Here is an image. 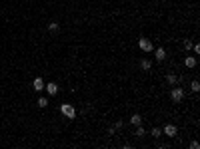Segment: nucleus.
<instances>
[{"label": "nucleus", "mask_w": 200, "mask_h": 149, "mask_svg": "<svg viewBox=\"0 0 200 149\" xmlns=\"http://www.w3.org/2000/svg\"><path fill=\"white\" fill-rule=\"evenodd\" d=\"M184 48L190 50V48H192V42H190V40H184Z\"/></svg>", "instance_id": "f3484780"}, {"label": "nucleus", "mask_w": 200, "mask_h": 149, "mask_svg": "<svg viewBox=\"0 0 200 149\" xmlns=\"http://www.w3.org/2000/svg\"><path fill=\"white\" fill-rule=\"evenodd\" d=\"M48 105V99L46 98H38V107H46Z\"/></svg>", "instance_id": "4468645a"}, {"label": "nucleus", "mask_w": 200, "mask_h": 149, "mask_svg": "<svg viewBox=\"0 0 200 149\" xmlns=\"http://www.w3.org/2000/svg\"><path fill=\"white\" fill-rule=\"evenodd\" d=\"M32 88H34L36 92H42V90H44V80H42V78H36L34 81H32Z\"/></svg>", "instance_id": "39448f33"}, {"label": "nucleus", "mask_w": 200, "mask_h": 149, "mask_svg": "<svg viewBox=\"0 0 200 149\" xmlns=\"http://www.w3.org/2000/svg\"><path fill=\"white\" fill-rule=\"evenodd\" d=\"M170 99H172V102H182L184 99V90L182 88H172V92H170Z\"/></svg>", "instance_id": "7ed1b4c3"}, {"label": "nucleus", "mask_w": 200, "mask_h": 149, "mask_svg": "<svg viewBox=\"0 0 200 149\" xmlns=\"http://www.w3.org/2000/svg\"><path fill=\"white\" fill-rule=\"evenodd\" d=\"M190 149H198V141H192V143H190Z\"/></svg>", "instance_id": "a211bd4d"}, {"label": "nucleus", "mask_w": 200, "mask_h": 149, "mask_svg": "<svg viewBox=\"0 0 200 149\" xmlns=\"http://www.w3.org/2000/svg\"><path fill=\"white\" fill-rule=\"evenodd\" d=\"M192 50L196 52V54H200V46H198V44H194V46H192Z\"/></svg>", "instance_id": "6ab92c4d"}, {"label": "nucleus", "mask_w": 200, "mask_h": 149, "mask_svg": "<svg viewBox=\"0 0 200 149\" xmlns=\"http://www.w3.org/2000/svg\"><path fill=\"white\" fill-rule=\"evenodd\" d=\"M130 123H132V125H142V117H140L138 113H134V115L130 117Z\"/></svg>", "instance_id": "1a4fd4ad"}, {"label": "nucleus", "mask_w": 200, "mask_h": 149, "mask_svg": "<svg viewBox=\"0 0 200 149\" xmlns=\"http://www.w3.org/2000/svg\"><path fill=\"white\" fill-rule=\"evenodd\" d=\"M150 135L154 137V139H158L160 135H162V129H160V127H154V129H152V131H150Z\"/></svg>", "instance_id": "f8f14e48"}, {"label": "nucleus", "mask_w": 200, "mask_h": 149, "mask_svg": "<svg viewBox=\"0 0 200 149\" xmlns=\"http://www.w3.org/2000/svg\"><path fill=\"white\" fill-rule=\"evenodd\" d=\"M166 81H168L170 85H176V84H178V78H176L174 74H168V76H166Z\"/></svg>", "instance_id": "9b49d317"}, {"label": "nucleus", "mask_w": 200, "mask_h": 149, "mask_svg": "<svg viewBox=\"0 0 200 149\" xmlns=\"http://www.w3.org/2000/svg\"><path fill=\"white\" fill-rule=\"evenodd\" d=\"M44 88H46V92H48L50 95H56V94H58V85H56L54 81H50V84H46Z\"/></svg>", "instance_id": "423d86ee"}, {"label": "nucleus", "mask_w": 200, "mask_h": 149, "mask_svg": "<svg viewBox=\"0 0 200 149\" xmlns=\"http://www.w3.org/2000/svg\"><path fill=\"white\" fill-rule=\"evenodd\" d=\"M60 112H62V115L68 117V119L76 117V109H74V105H70V103H62L60 105Z\"/></svg>", "instance_id": "f257e3e1"}, {"label": "nucleus", "mask_w": 200, "mask_h": 149, "mask_svg": "<svg viewBox=\"0 0 200 149\" xmlns=\"http://www.w3.org/2000/svg\"><path fill=\"white\" fill-rule=\"evenodd\" d=\"M138 46H140V50L146 52V54H148V52H154V44H152L148 38H140V40H138Z\"/></svg>", "instance_id": "f03ea898"}, {"label": "nucleus", "mask_w": 200, "mask_h": 149, "mask_svg": "<svg viewBox=\"0 0 200 149\" xmlns=\"http://www.w3.org/2000/svg\"><path fill=\"white\" fill-rule=\"evenodd\" d=\"M190 88H192V92H198V90H200V81H198V80H194L192 84H190Z\"/></svg>", "instance_id": "2eb2a0df"}, {"label": "nucleus", "mask_w": 200, "mask_h": 149, "mask_svg": "<svg viewBox=\"0 0 200 149\" xmlns=\"http://www.w3.org/2000/svg\"><path fill=\"white\" fill-rule=\"evenodd\" d=\"M162 133H164V135H168V137H174L176 133H178V129H176V125H172V123H168V125H164Z\"/></svg>", "instance_id": "20e7f679"}, {"label": "nucleus", "mask_w": 200, "mask_h": 149, "mask_svg": "<svg viewBox=\"0 0 200 149\" xmlns=\"http://www.w3.org/2000/svg\"><path fill=\"white\" fill-rule=\"evenodd\" d=\"M136 127H138V129H136V133H134V135H136V137H144V135H146L144 127H142V125H136Z\"/></svg>", "instance_id": "ddd939ff"}, {"label": "nucleus", "mask_w": 200, "mask_h": 149, "mask_svg": "<svg viewBox=\"0 0 200 149\" xmlns=\"http://www.w3.org/2000/svg\"><path fill=\"white\" fill-rule=\"evenodd\" d=\"M164 58H166V50H164V48H156V60L162 62Z\"/></svg>", "instance_id": "6e6552de"}, {"label": "nucleus", "mask_w": 200, "mask_h": 149, "mask_svg": "<svg viewBox=\"0 0 200 149\" xmlns=\"http://www.w3.org/2000/svg\"><path fill=\"white\" fill-rule=\"evenodd\" d=\"M184 66H186V68H194V66H196V58H194V56H186V58H184Z\"/></svg>", "instance_id": "0eeeda50"}, {"label": "nucleus", "mask_w": 200, "mask_h": 149, "mask_svg": "<svg viewBox=\"0 0 200 149\" xmlns=\"http://www.w3.org/2000/svg\"><path fill=\"white\" fill-rule=\"evenodd\" d=\"M140 68L144 70V72H148V70L152 68V62H150V60H140Z\"/></svg>", "instance_id": "9d476101"}, {"label": "nucleus", "mask_w": 200, "mask_h": 149, "mask_svg": "<svg viewBox=\"0 0 200 149\" xmlns=\"http://www.w3.org/2000/svg\"><path fill=\"white\" fill-rule=\"evenodd\" d=\"M48 30L50 32H56V30H58V22H50L48 24Z\"/></svg>", "instance_id": "dca6fc26"}]
</instances>
